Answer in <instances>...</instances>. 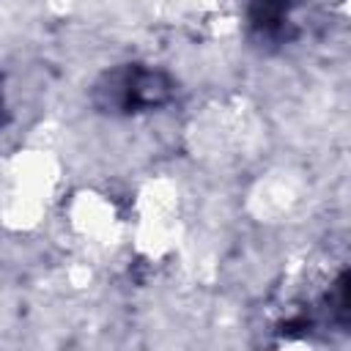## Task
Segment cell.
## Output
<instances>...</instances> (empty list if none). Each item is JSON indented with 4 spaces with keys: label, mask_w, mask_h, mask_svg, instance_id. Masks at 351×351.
Returning <instances> with one entry per match:
<instances>
[{
    "label": "cell",
    "mask_w": 351,
    "mask_h": 351,
    "mask_svg": "<svg viewBox=\"0 0 351 351\" xmlns=\"http://www.w3.org/2000/svg\"><path fill=\"white\" fill-rule=\"evenodd\" d=\"M121 107L123 110H140V107H151L165 101L167 96V82L162 80V74L154 71H129L121 77Z\"/></svg>",
    "instance_id": "6da1fadb"
},
{
    "label": "cell",
    "mask_w": 351,
    "mask_h": 351,
    "mask_svg": "<svg viewBox=\"0 0 351 351\" xmlns=\"http://www.w3.org/2000/svg\"><path fill=\"white\" fill-rule=\"evenodd\" d=\"M0 107H3V104H0Z\"/></svg>",
    "instance_id": "7a4b0ae2"
}]
</instances>
